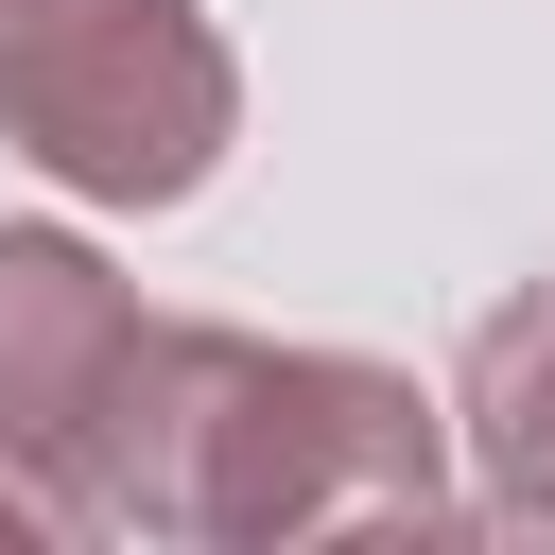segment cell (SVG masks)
Segmentation results:
<instances>
[{"instance_id":"cell-1","label":"cell","mask_w":555,"mask_h":555,"mask_svg":"<svg viewBox=\"0 0 555 555\" xmlns=\"http://www.w3.org/2000/svg\"><path fill=\"white\" fill-rule=\"evenodd\" d=\"M451 399H416L364 347H278V330H156L139 434L104 468V538H382V520H451Z\"/></svg>"},{"instance_id":"cell-2","label":"cell","mask_w":555,"mask_h":555,"mask_svg":"<svg viewBox=\"0 0 555 555\" xmlns=\"http://www.w3.org/2000/svg\"><path fill=\"white\" fill-rule=\"evenodd\" d=\"M243 139V52L208 0H0V156L87 208H191Z\"/></svg>"},{"instance_id":"cell-3","label":"cell","mask_w":555,"mask_h":555,"mask_svg":"<svg viewBox=\"0 0 555 555\" xmlns=\"http://www.w3.org/2000/svg\"><path fill=\"white\" fill-rule=\"evenodd\" d=\"M156 295L87 243V225H0V434L87 503L104 538V468L139 434V382H156Z\"/></svg>"},{"instance_id":"cell-4","label":"cell","mask_w":555,"mask_h":555,"mask_svg":"<svg viewBox=\"0 0 555 555\" xmlns=\"http://www.w3.org/2000/svg\"><path fill=\"white\" fill-rule=\"evenodd\" d=\"M451 434H468V503L520 520V538H555V278H520V295L468 330Z\"/></svg>"}]
</instances>
